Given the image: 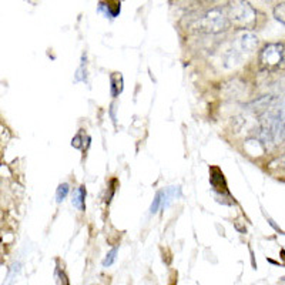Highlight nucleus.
I'll return each mask as SVG.
<instances>
[{"instance_id":"f257e3e1","label":"nucleus","mask_w":285,"mask_h":285,"mask_svg":"<svg viewBox=\"0 0 285 285\" xmlns=\"http://www.w3.org/2000/svg\"><path fill=\"white\" fill-rule=\"evenodd\" d=\"M228 26H230V19L226 12L220 7L208 10L199 20V25H197L200 32H206V33H218V32L227 30Z\"/></svg>"},{"instance_id":"f03ea898","label":"nucleus","mask_w":285,"mask_h":285,"mask_svg":"<svg viewBox=\"0 0 285 285\" xmlns=\"http://www.w3.org/2000/svg\"><path fill=\"white\" fill-rule=\"evenodd\" d=\"M285 47L281 43H270L259 53V66L267 72H275L284 66Z\"/></svg>"},{"instance_id":"7ed1b4c3","label":"nucleus","mask_w":285,"mask_h":285,"mask_svg":"<svg viewBox=\"0 0 285 285\" xmlns=\"http://www.w3.org/2000/svg\"><path fill=\"white\" fill-rule=\"evenodd\" d=\"M228 19H232L241 25H251L257 19L255 10L246 2H234L228 6Z\"/></svg>"},{"instance_id":"20e7f679","label":"nucleus","mask_w":285,"mask_h":285,"mask_svg":"<svg viewBox=\"0 0 285 285\" xmlns=\"http://www.w3.org/2000/svg\"><path fill=\"white\" fill-rule=\"evenodd\" d=\"M257 46H258V37L250 32H243L238 34L234 49L239 54H250L257 49Z\"/></svg>"},{"instance_id":"39448f33","label":"nucleus","mask_w":285,"mask_h":285,"mask_svg":"<svg viewBox=\"0 0 285 285\" xmlns=\"http://www.w3.org/2000/svg\"><path fill=\"white\" fill-rule=\"evenodd\" d=\"M84 199H86V190H84V187H79L73 192V206L79 208L80 211L84 210Z\"/></svg>"},{"instance_id":"423d86ee","label":"nucleus","mask_w":285,"mask_h":285,"mask_svg":"<svg viewBox=\"0 0 285 285\" xmlns=\"http://www.w3.org/2000/svg\"><path fill=\"white\" fill-rule=\"evenodd\" d=\"M112 96L117 97L123 92V76L120 73L112 74Z\"/></svg>"},{"instance_id":"0eeeda50","label":"nucleus","mask_w":285,"mask_h":285,"mask_svg":"<svg viewBox=\"0 0 285 285\" xmlns=\"http://www.w3.org/2000/svg\"><path fill=\"white\" fill-rule=\"evenodd\" d=\"M163 204H164V191H160L157 192L156 199L152 201L151 208H150L151 214H156V212L159 211V208H163Z\"/></svg>"},{"instance_id":"6e6552de","label":"nucleus","mask_w":285,"mask_h":285,"mask_svg":"<svg viewBox=\"0 0 285 285\" xmlns=\"http://www.w3.org/2000/svg\"><path fill=\"white\" fill-rule=\"evenodd\" d=\"M274 16H275V19L281 21L285 26V2L274 7Z\"/></svg>"},{"instance_id":"1a4fd4ad","label":"nucleus","mask_w":285,"mask_h":285,"mask_svg":"<svg viewBox=\"0 0 285 285\" xmlns=\"http://www.w3.org/2000/svg\"><path fill=\"white\" fill-rule=\"evenodd\" d=\"M67 192H69V184H67V183L60 184L59 188H57V192H56V200H57V203H61L63 200L66 199Z\"/></svg>"},{"instance_id":"9d476101","label":"nucleus","mask_w":285,"mask_h":285,"mask_svg":"<svg viewBox=\"0 0 285 285\" xmlns=\"http://www.w3.org/2000/svg\"><path fill=\"white\" fill-rule=\"evenodd\" d=\"M117 251H119V248L116 247V248H113L112 251L108 252V254L106 255V258H104V261H103V266H104V267L112 266L114 261H116V257H117Z\"/></svg>"},{"instance_id":"9b49d317","label":"nucleus","mask_w":285,"mask_h":285,"mask_svg":"<svg viewBox=\"0 0 285 285\" xmlns=\"http://www.w3.org/2000/svg\"><path fill=\"white\" fill-rule=\"evenodd\" d=\"M56 278H57V284L60 285V281L63 279V282L66 285H69V281H67V277H66V274L64 272H61V270L60 268H57L56 270Z\"/></svg>"},{"instance_id":"f8f14e48","label":"nucleus","mask_w":285,"mask_h":285,"mask_svg":"<svg viewBox=\"0 0 285 285\" xmlns=\"http://www.w3.org/2000/svg\"><path fill=\"white\" fill-rule=\"evenodd\" d=\"M277 163L279 164V167H282V168H285V156L284 157H281V159L277 160Z\"/></svg>"}]
</instances>
